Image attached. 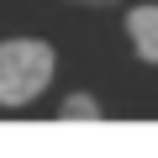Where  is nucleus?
<instances>
[{"label":"nucleus","mask_w":158,"mask_h":158,"mask_svg":"<svg viewBox=\"0 0 158 158\" xmlns=\"http://www.w3.org/2000/svg\"><path fill=\"white\" fill-rule=\"evenodd\" d=\"M58 74V53L42 37H6L0 42V111L32 106Z\"/></svg>","instance_id":"1"},{"label":"nucleus","mask_w":158,"mask_h":158,"mask_svg":"<svg viewBox=\"0 0 158 158\" xmlns=\"http://www.w3.org/2000/svg\"><path fill=\"white\" fill-rule=\"evenodd\" d=\"M127 37L142 63H158V6H132L127 11Z\"/></svg>","instance_id":"2"},{"label":"nucleus","mask_w":158,"mask_h":158,"mask_svg":"<svg viewBox=\"0 0 158 158\" xmlns=\"http://www.w3.org/2000/svg\"><path fill=\"white\" fill-rule=\"evenodd\" d=\"M58 116H63V121H100V100H90V95H69V100L58 106Z\"/></svg>","instance_id":"3"},{"label":"nucleus","mask_w":158,"mask_h":158,"mask_svg":"<svg viewBox=\"0 0 158 158\" xmlns=\"http://www.w3.org/2000/svg\"><path fill=\"white\" fill-rule=\"evenodd\" d=\"M69 6H85V11H106V6H116V0H69Z\"/></svg>","instance_id":"4"}]
</instances>
